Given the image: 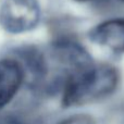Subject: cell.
I'll use <instances>...</instances> for the list:
<instances>
[{"mask_svg": "<svg viewBox=\"0 0 124 124\" xmlns=\"http://www.w3.org/2000/svg\"><path fill=\"white\" fill-rule=\"evenodd\" d=\"M75 1H78V2H87V1H92V0H75Z\"/></svg>", "mask_w": 124, "mask_h": 124, "instance_id": "cell-7", "label": "cell"}, {"mask_svg": "<svg viewBox=\"0 0 124 124\" xmlns=\"http://www.w3.org/2000/svg\"><path fill=\"white\" fill-rule=\"evenodd\" d=\"M122 1H124V0H122Z\"/></svg>", "mask_w": 124, "mask_h": 124, "instance_id": "cell-8", "label": "cell"}, {"mask_svg": "<svg viewBox=\"0 0 124 124\" xmlns=\"http://www.w3.org/2000/svg\"><path fill=\"white\" fill-rule=\"evenodd\" d=\"M59 124H97V122L88 116H84V114H78V116H73L70 118L63 120Z\"/></svg>", "mask_w": 124, "mask_h": 124, "instance_id": "cell-5", "label": "cell"}, {"mask_svg": "<svg viewBox=\"0 0 124 124\" xmlns=\"http://www.w3.org/2000/svg\"><path fill=\"white\" fill-rule=\"evenodd\" d=\"M119 84V73L109 64H94L72 74L63 84L62 102L74 107L110 96Z\"/></svg>", "mask_w": 124, "mask_h": 124, "instance_id": "cell-1", "label": "cell"}, {"mask_svg": "<svg viewBox=\"0 0 124 124\" xmlns=\"http://www.w3.org/2000/svg\"><path fill=\"white\" fill-rule=\"evenodd\" d=\"M89 38L93 43L106 47L116 54L124 52V19L105 21L92 28Z\"/></svg>", "mask_w": 124, "mask_h": 124, "instance_id": "cell-4", "label": "cell"}, {"mask_svg": "<svg viewBox=\"0 0 124 124\" xmlns=\"http://www.w3.org/2000/svg\"><path fill=\"white\" fill-rule=\"evenodd\" d=\"M24 78L25 72L19 60L13 58L0 60V109L14 98Z\"/></svg>", "mask_w": 124, "mask_h": 124, "instance_id": "cell-3", "label": "cell"}, {"mask_svg": "<svg viewBox=\"0 0 124 124\" xmlns=\"http://www.w3.org/2000/svg\"><path fill=\"white\" fill-rule=\"evenodd\" d=\"M39 19L40 7L37 0H6L0 8V24L12 34L35 28Z\"/></svg>", "mask_w": 124, "mask_h": 124, "instance_id": "cell-2", "label": "cell"}, {"mask_svg": "<svg viewBox=\"0 0 124 124\" xmlns=\"http://www.w3.org/2000/svg\"><path fill=\"white\" fill-rule=\"evenodd\" d=\"M0 124H21L15 118L10 116H0Z\"/></svg>", "mask_w": 124, "mask_h": 124, "instance_id": "cell-6", "label": "cell"}]
</instances>
